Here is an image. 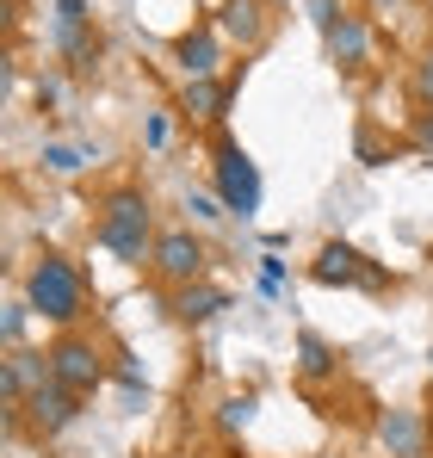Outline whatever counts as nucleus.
Masks as SVG:
<instances>
[{
	"mask_svg": "<svg viewBox=\"0 0 433 458\" xmlns=\"http://www.w3.org/2000/svg\"><path fill=\"white\" fill-rule=\"evenodd\" d=\"M93 235H99V248H112V254L131 260V267L155 260V224H149V199L137 192V186H118V192L99 205Z\"/></svg>",
	"mask_w": 433,
	"mask_h": 458,
	"instance_id": "nucleus-1",
	"label": "nucleus"
},
{
	"mask_svg": "<svg viewBox=\"0 0 433 458\" xmlns=\"http://www.w3.org/2000/svg\"><path fill=\"white\" fill-rule=\"evenodd\" d=\"M25 304L38 310V316H50V322H81L87 316V285H81V273L63 254H44L25 273Z\"/></svg>",
	"mask_w": 433,
	"mask_h": 458,
	"instance_id": "nucleus-2",
	"label": "nucleus"
},
{
	"mask_svg": "<svg viewBox=\"0 0 433 458\" xmlns=\"http://www.w3.org/2000/svg\"><path fill=\"white\" fill-rule=\"evenodd\" d=\"M44 360H50V378L69 384L74 396H87V390H99V384H106V353H99L87 335H56Z\"/></svg>",
	"mask_w": 433,
	"mask_h": 458,
	"instance_id": "nucleus-3",
	"label": "nucleus"
},
{
	"mask_svg": "<svg viewBox=\"0 0 433 458\" xmlns=\"http://www.w3.org/2000/svg\"><path fill=\"white\" fill-rule=\"evenodd\" d=\"M216 199H223V211H242V217L260 211V174H254V161L229 137L216 143Z\"/></svg>",
	"mask_w": 433,
	"mask_h": 458,
	"instance_id": "nucleus-4",
	"label": "nucleus"
},
{
	"mask_svg": "<svg viewBox=\"0 0 433 458\" xmlns=\"http://www.w3.org/2000/svg\"><path fill=\"white\" fill-rule=\"evenodd\" d=\"M167 285H199L205 279V248H199V235L192 229H167V235H155V260H149Z\"/></svg>",
	"mask_w": 433,
	"mask_h": 458,
	"instance_id": "nucleus-5",
	"label": "nucleus"
},
{
	"mask_svg": "<svg viewBox=\"0 0 433 458\" xmlns=\"http://www.w3.org/2000/svg\"><path fill=\"white\" fill-rule=\"evenodd\" d=\"M310 279H316V285H384V273L365 267V254L347 248V242H328V248L310 260Z\"/></svg>",
	"mask_w": 433,
	"mask_h": 458,
	"instance_id": "nucleus-6",
	"label": "nucleus"
},
{
	"mask_svg": "<svg viewBox=\"0 0 433 458\" xmlns=\"http://www.w3.org/2000/svg\"><path fill=\"white\" fill-rule=\"evenodd\" d=\"M56 44H63L69 69H93L99 38L87 31V0H56Z\"/></svg>",
	"mask_w": 433,
	"mask_h": 458,
	"instance_id": "nucleus-7",
	"label": "nucleus"
},
{
	"mask_svg": "<svg viewBox=\"0 0 433 458\" xmlns=\"http://www.w3.org/2000/svg\"><path fill=\"white\" fill-rule=\"evenodd\" d=\"M25 415H31V428H38V434H63L74 415H81V396H74L69 384L50 378V384H38V390L25 396Z\"/></svg>",
	"mask_w": 433,
	"mask_h": 458,
	"instance_id": "nucleus-8",
	"label": "nucleus"
},
{
	"mask_svg": "<svg viewBox=\"0 0 433 458\" xmlns=\"http://www.w3.org/2000/svg\"><path fill=\"white\" fill-rule=\"evenodd\" d=\"M328 63H341L347 75H360L365 63H371V31H365V19H341L335 31H328Z\"/></svg>",
	"mask_w": 433,
	"mask_h": 458,
	"instance_id": "nucleus-9",
	"label": "nucleus"
},
{
	"mask_svg": "<svg viewBox=\"0 0 433 458\" xmlns=\"http://www.w3.org/2000/svg\"><path fill=\"white\" fill-rule=\"evenodd\" d=\"M223 31H229L242 50H254V44L267 38V0H223Z\"/></svg>",
	"mask_w": 433,
	"mask_h": 458,
	"instance_id": "nucleus-10",
	"label": "nucleus"
},
{
	"mask_svg": "<svg viewBox=\"0 0 433 458\" xmlns=\"http://www.w3.org/2000/svg\"><path fill=\"white\" fill-rule=\"evenodd\" d=\"M174 56H180L186 81H211L216 75V38L211 31H186V38L174 44Z\"/></svg>",
	"mask_w": 433,
	"mask_h": 458,
	"instance_id": "nucleus-11",
	"label": "nucleus"
},
{
	"mask_svg": "<svg viewBox=\"0 0 433 458\" xmlns=\"http://www.w3.org/2000/svg\"><path fill=\"white\" fill-rule=\"evenodd\" d=\"M378 440H384L396 458H421V421H415L409 409H390V415L378 421Z\"/></svg>",
	"mask_w": 433,
	"mask_h": 458,
	"instance_id": "nucleus-12",
	"label": "nucleus"
},
{
	"mask_svg": "<svg viewBox=\"0 0 433 458\" xmlns=\"http://www.w3.org/2000/svg\"><path fill=\"white\" fill-rule=\"evenodd\" d=\"M216 310H229V292H216V285H186L180 304H174V316H180V322H211Z\"/></svg>",
	"mask_w": 433,
	"mask_h": 458,
	"instance_id": "nucleus-13",
	"label": "nucleus"
},
{
	"mask_svg": "<svg viewBox=\"0 0 433 458\" xmlns=\"http://www.w3.org/2000/svg\"><path fill=\"white\" fill-rule=\"evenodd\" d=\"M297 366H303V378H335L341 360H335V347H328L322 335H303V341H297Z\"/></svg>",
	"mask_w": 433,
	"mask_h": 458,
	"instance_id": "nucleus-14",
	"label": "nucleus"
},
{
	"mask_svg": "<svg viewBox=\"0 0 433 458\" xmlns=\"http://www.w3.org/2000/svg\"><path fill=\"white\" fill-rule=\"evenodd\" d=\"M186 106H192V118L216 124V118H223V106H229V93H223L216 81H192V87H186Z\"/></svg>",
	"mask_w": 433,
	"mask_h": 458,
	"instance_id": "nucleus-15",
	"label": "nucleus"
},
{
	"mask_svg": "<svg viewBox=\"0 0 433 458\" xmlns=\"http://www.w3.org/2000/svg\"><path fill=\"white\" fill-rule=\"evenodd\" d=\"M248 415H254V390L229 396V403H223V434H242V428H248Z\"/></svg>",
	"mask_w": 433,
	"mask_h": 458,
	"instance_id": "nucleus-16",
	"label": "nucleus"
},
{
	"mask_svg": "<svg viewBox=\"0 0 433 458\" xmlns=\"http://www.w3.org/2000/svg\"><path fill=\"white\" fill-rule=\"evenodd\" d=\"M303 6H310V25H322V38L347 19V13H341V0H303Z\"/></svg>",
	"mask_w": 433,
	"mask_h": 458,
	"instance_id": "nucleus-17",
	"label": "nucleus"
},
{
	"mask_svg": "<svg viewBox=\"0 0 433 458\" xmlns=\"http://www.w3.org/2000/svg\"><path fill=\"white\" fill-rule=\"evenodd\" d=\"M44 167H56V174H74V167H81V155L63 149V143H50V149H44Z\"/></svg>",
	"mask_w": 433,
	"mask_h": 458,
	"instance_id": "nucleus-18",
	"label": "nucleus"
},
{
	"mask_svg": "<svg viewBox=\"0 0 433 458\" xmlns=\"http://www.w3.org/2000/svg\"><path fill=\"white\" fill-rule=\"evenodd\" d=\"M25 310H31V304H6V322H0L13 347H19V335H25Z\"/></svg>",
	"mask_w": 433,
	"mask_h": 458,
	"instance_id": "nucleus-19",
	"label": "nucleus"
},
{
	"mask_svg": "<svg viewBox=\"0 0 433 458\" xmlns=\"http://www.w3.org/2000/svg\"><path fill=\"white\" fill-rule=\"evenodd\" d=\"M415 93H421V106L433 112V50H428V63H421V75H415Z\"/></svg>",
	"mask_w": 433,
	"mask_h": 458,
	"instance_id": "nucleus-20",
	"label": "nucleus"
},
{
	"mask_svg": "<svg viewBox=\"0 0 433 458\" xmlns=\"http://www.w3.org/2000/svg\"><path fill=\"white\" fill-rule=\"evenodd\" d=\"M260 279H267V285H279V279H285V260H273V254H260Z\"/></svg>",
	"mask_w": 433,
	"mask_h": 458,
	"instance_id": "nucleus-21",
	"label": "nucleus"
},
{
	"mask_svg": "<svg viewBox=\"0 0 433 458\" xmlns=\"http://www.w3.org/2000/svg\"><path fill=\"white\" fill-rule=\"evenodd\" d=\"M415 143H421V149H433V112L421 118V124H415Z\"/></svg>",
	"mask_w": 433,
	"mask_h": 458,
	"instance_id": "nucleus-22",
	"label": "nucleus"
}]
</instances>
